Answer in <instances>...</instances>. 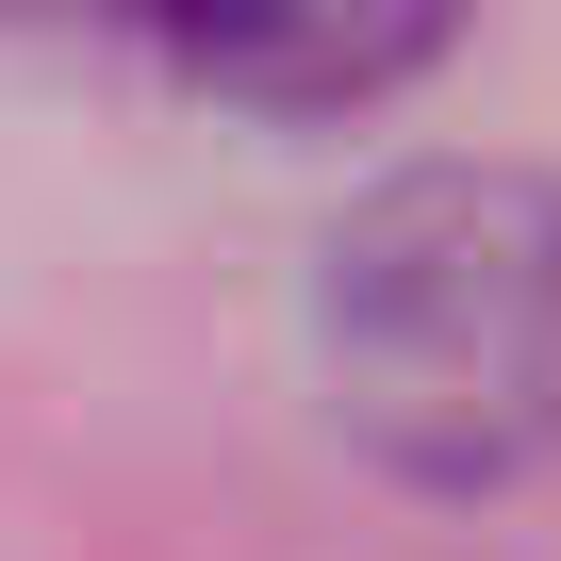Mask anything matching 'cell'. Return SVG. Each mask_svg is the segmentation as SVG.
Masks as SVG:
<instances>
[{
    "label": "cell",
    "mask_w": 561,
    "mask_h": 561,
    "mask_svg": "<svg viewBox=\"0 0 561 561\" xmlns=\"http://www.w3.org/2000/svg\"><path fill=\"white\" fill-rule=\"evenodd\" d=\"M430 50H446L430 18H380V34H165V67L198 100H380Z\"/></svg>",
    "instance_id": "cell-2"
},
{
    "label": "cell",
    "mask_w": 561,
    "mask_h": 561,
    "mask_svg": "<svg viewBox=\"0 0 561 561\" xmlns=\"http://www.w3.org/2000/svg\"><path fill=\"white\" fill-rule=\"evenodd\" d=\"M314 364L331 413L430 495L561 462V182L397 165L314 264Z\"/></svg>",
    "instance_id": "cell-1"
}]
</instances>
